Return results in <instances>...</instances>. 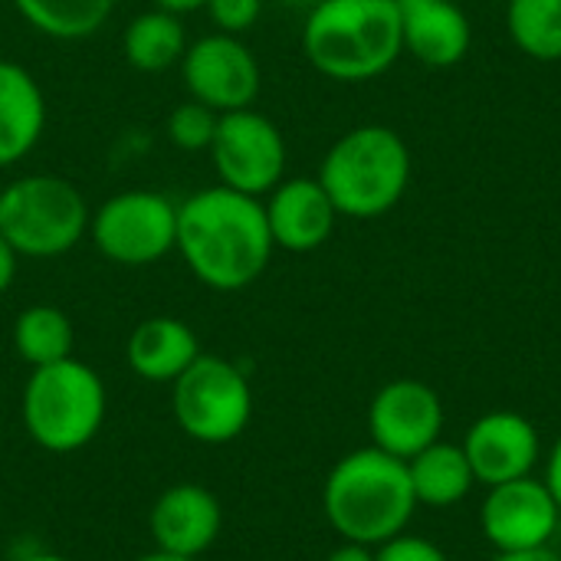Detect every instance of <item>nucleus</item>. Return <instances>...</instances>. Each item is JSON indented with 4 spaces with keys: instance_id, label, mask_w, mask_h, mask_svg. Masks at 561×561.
<instances>
[{
    "instance_id": "nucleus-12",
    "label": "nucleus",
    "mask_w": 561,
    "mask_h": 561,
    "mask_svg": "<svg viewBox=\"0 0 561 561\" xmlns=\"http://www.w3.org/2000/svg\"><path fill=\"white\" fill-rule=\"evenodd\" d=\"M561 510L546 480L523 477L490 486L480 506V529L496 552H526L552 546Z\"/></svg>"
},
{
    "instance_id": "nucleus-3",
    "label": "nucleus",
    "mask_w": 561,
    "mask_h": 561,
    "mask_svg": "<svg viewBox=\"0 0 561 561\" xmlns=\"http://www.w3.org/2000/svg\"><path fill=\"white\" fill-rule=\"evenodd\" d=\"M302 53L335 82L378 79L404 53L398 0H319L302 23Z\"/></svg>"
},
{
    "instance_id": "nucleus-17",
    "label": "nucleus",
    "mask_w": 561,
    "mask_h": 561,
    "mask_svg": "<svg viewBox=\"0 0 561 561\" xmlns=\"http://www.w3.org/2000/svg\"><path fill=\"white\" fill-rule=\"evenodd\" d=\"M201 342L194 329L174 316H151L138 322L125 342V362L128 368L151 385H171L178 381L197 358Z\"/></svg>"
},
{
    "instance_id": "nucleus-4",
    "label": "nucleus",
    "mask_w": 561,
    "mask_h": 561,
    "mask_svg": "<svg viewBox=\"0 0 561 561\" xmlns=\"http://www.w3.org/2000/svg\"><path fill=\"white\" fill-rule=\"evenodd\" d=\"M316 178L339 217L378 220L408 194L411 148L388 125H358L335 138Z\"/></svg>"
},
{
    "instance_id": "nucleus-23",
    "label": "nucleus",
    "mask_w": 561,
    "mask_h": 561,
    "mask_svg": "<svg viewBox=\"0 0 561 561\" xmlns=\"http://www.w3.org/2000/svg\"><path fill=\"white\" fill-rule=\"evenodd\" d=\"M510 39L539 62H561V0H510Z\"/></svg>"
},
{
    "instance_id": "nucleus-29",
    "label": "nucleus",
    "mask_w": 561,
    "mask_h": 561,
    "mask_svg": "<svg viewBox=\"0 0 561 561\" xmlns=\"http://www.w3.org/2000/svg\"><path fill=\"white\" fill-rule=\"evenodd\" d=\"M325 561H375V549L362 542H342L329 552Z\"/></svg>"
},
{
    "instance_id": "nucleus-26",
    "label": "nucleus",
    "mask_w": 561,
    "mask_h": 561,
    "mask_svg": "<svg viewBox=\"0 0 561 561\" xmlns=\"http://www.w3.org/2000/svg\"><path fill=\"white\" fill-rule=\"evenodd\" d=\"M375 561H450L447 552L440 546H434L431 539L424 536H411V533H401L388 542H381L375 549Z\"/></svg>"
},
{
    "instance_id": "nucleus-15",
    "label": "nucleus",
    "mask_w": 561,
    "mask_h": 561,
    "mask_svg": "<svg viewBox=\"0 0 561 561\" xmlns=\"http://www.w3.org/2000/svg\"><path fill=\"white\" fill-rule=\"evenodd\" d=\"M266 224L273 233V243L289 253H312L322 243H329L339 210L329 201L319 178H283L266 204Z\"/></svg>"
},
{
    "instance_id": "nucleus-7",
    "label": "nucleus",
    "mask_w": 561,
    "mask_h": 561,
    "mask_svg": "<svg viewBox=\"0 0 561 561\" xmlns=\"http://www.w3.org/2000/svg\"><path fill=\"white\" fill-rule=\"evenodd\" d=\"M171 414L181 434L194 444H233L253 417L250 378L230 358L201 355L178 381H171Z\"/></svg>"
},
{
    "instance_id": "nucleus-10",
    "label": "nucleus",
    "mask_w": 561,
    "mask_h": 561,
    "mask_svg": "<svg viewBox=\"0 0 561 561\" xmlns=\"http://www.w3.org/2000/svg\"><path fill=\"white\" fill-rule=\"evenodd\" d=\"M181 79L194 102L214 108L217 115L253 108L263 72L253 49L233 33H207L194 39L181 56Z\"/></svg>"
},
{
    "instance_id": "nucleus-25",
    "label": "nucleus",
    "mask_w": 561,
    "mask_h": 561,
    "mask_svg": "<svg viewBox=\"0 0 561 561\" xmlns=\"http://www.w3.org/2000/svg\"><path fill=\"white\" fill-rule=\"evenodd\" d=\"M207 10L220 33L240 36L256 26V20L263 13V0H207Z\"/></svg>"
},
{
    "instance_id": "nucleus-9",
    "label": "nucleus",
    "mask_w": 561,
    "mask_h": 561,
    "mask_svg": "<svg viewBox=\"0 0 561 561\" xmlns=\"http://www.w3.org/2000/svg\"><path fill=\"white\" fill-rule=\"evenodd\" d=\"M210 161L224 187L263 197L286 178V138L279 125L256 112L237 108L224 112L217 122V135L210 141Z\"/></svg>"
},
{
    "instance_id": "nucleus-6",
    "label": "nucleus",
    "mask_w": 561,
    "mask_h": 561,
    "mask_svg": "<svg viewBox=\"0 0 561 561\" xmlns=\"http://www.w3.org/2000/svg\"><path fill=\"white\" fill-rule=\"evenodd\" d=\"M89 204L59 174H26L0 191V233L26 260L69 253L89 233Z\"/></svg>"
},
{
    "instance_id": "nucleus-32",
    "label": "nucleus",
    "mask_w": 561,
    "mask_h": 561,
    "mask_svg": "<svg viewBox=\"0 0 561 561\" xmlns=\"http://www.w3.org/2000/svg\"><path fill=\"white\" fill-rule=\"evenodd\" d=\"M16 561H72V559H66V556H56V552H46V549H36V552H26V556H20Z\"/></svg>"
},
{
    "instance_id": "nucleus-11",
    "label": "nucleus",
    "mask_w": 561,
    "mask_h": 561,
    "mask_svg": "<svg viewBox=\"0 0 561 561\" xmlns=\"http://www.w3.org/2000/svg\"><path fill=\"white\" fill-rule=\"evenodd\" d=\"M444 434V401L417 378H394L381 385L368 404V437L371 447L411 460Z\"/></svg>"
},
{
    "instance_id": "nucleus-28",
    "label": "nucleus",
    "mask_w": 561,
    "mask_h": 561,
    "mask_svg": "<svg viewBox=\"0 0 561 561\" xmlns=\"http://www.w3.org/2000/svg\"><path fill=\"white\" fill-rule=\"evenodd\" d=\"M546 486H549V493L556 496L561 510V434L559 440L552 444V450H549V460H546Z\"/></svg>"
},
{
    "instance_id": "nucleus-27",
    "label": "nucleus",
    "mask_w": 561,
    "mask_h": 561,
    "mask_svg": "<svg viewBox=\"0 0 561 561\" xmlns=\"http://www.w3.org/2000/svg\"><path fill=\"white\" fill-rule=\"evenodd\" d=\"M16 263H20V253L10 247V240L0 233V296L13 286L16 279Z\"/></svg>"
},
{
    "instance_id": "nucleus-21",
    "label": "nucleus",
    "mask_w": 561,
    "mask_h": 561,
    "mask_svg": "<svg viewBox=\"0 0 561 561\" xmlns=\"http://www.w3.org/2000/svg\"><path fill=\"white\" fill-rule=\"evenodd\" d=\"M72 348H76V329L62 309L36 302L13 319V352L23 365L43 368L72 358Z\"/></svg>"
},
{
    "instance_id": "nucleus-30",
    "label": "nucleus",
    "mask_w": 561,
    "mask_h": 561,
    "mask_svg": "<svg viewBox=\"0 0 561 561\" xmlns=\"http://www.w3.org/2000/svg\"><path fill=\"white\" fill-rule=\"evenodd\" d=\"M493 561H561V552H556L552 546H542V549H526V552H496Z\"/></svg>"
},
{
    "instance_id": "nucleus-31",
    "label": "nucleus",
    "mask_w": 561,
    "mask_h": 561,
    "mask_svg": "<svg viewBox=\"0 0 561 561\" xmlns=\"http://www.w3.org/2000/svg\"><path fill=\"white\" fill-rule=\"evenodd\" d=\"M154 7H161V10H168V13L184 16V13H194V10L207 7V0H154Z\"/></svg>"
},
{
    "instance_id": "nucleus-19",
    "label": "nucleus",
    "mask_w": 561,
    "mask_h": 561,
    "mask_svg": "<svg viewBox=\"0 0 561 561\" xmlns=\"http://www.w3.org/2000/svg\"><path fill=\"white\" fill-rule=\"evenodd\" d=\"M408 473H411L417 506H434V510H450L463 503L477 486V477L463 447L447 444V440H437L417 457H411Z\"/></svg>"
},
{
    "instance_id": "nucleus-13",
    "label": "nucleus",
    "mask_w": 561,
    "mask_h": 561,
    "mask_svg": "<svg viewBox=\"0 0 561 561\" xmlns=\"http://www.w3.org/2000/svg\"><path fill=\"white\" fill-rule=\"evenodd\" d=\"M460 447L473 467L477 483L483 486L533 477L542 460V440L536 424L516 411H490L477 417Z\"/></svg>"
},
{
    "instance_id": "nucleus-24",
    "label": "nucleus",
    "mask_w": 561,
    "mask_h": 561,
    "mask_svg": "<svg viewBox=\"0 0 561 561\" xmlns=\"http://www.w3.org/2000/svg\"><path fill=\"white\" fill-rule=\"evenodd\" d=\"M220 115L194 99L174 105L168 115V138L178 151H210V141L217 135Z\"/></svg>"
},
{
    "instance_id": "nucleus-8",
    "label": "nucleus",
    "mask_w": 561,
    "mask_h": 561,
    "mask_svg": "<svg viewBox=\"0 0 561 561\" xmlns=\"http://www.w3.org/2000/svg\"><path fill=\"white\" fill-rule=\"evenodd\" d=\"M92 247L118 266H151L178 243V204L158 191H122L89 217Z\"/></svg>"
},
{
    "instance_id": "nucleus-18",
    "label": "nucleus",
    "mask_w": 561,
    "mask_h": 561,
    "mask_svg": "<svg viewBox=\"0 0 561 561\" xmlns=\"http://www.w3.org/2000/svg\"><path fill=\"white\" fill-rule=\"evenodd\" d=\"M46 131V95L30 69L0 59V168L20 164Z\"/></svg>"
},
{
    "instance_id": "nucleus-1",
    "label": "nucleus",
    "mask_w": 561,
    "mask_h": 561,
    "mask_svg": "<svg viewBox=\"0 0 561 561\" xmlns=\"http://www.w3.org/2000/svg\"><path fill=\"white\" fill-rule=\"evenodd\" d=\"M174 250L207 289L240 293L266 273L276 243L260 197L214 184L178 204Z\"/></svg>"
},
{
    "instance_id": "nucleus-33",
    "label": "nucleus",
    "mask_w": 561,
    "mask_h": 561,
    "mask_svg": "<svg viewBox=\"0 0 561 561\" xmlns=\"http://www.w3.org/2000/svg\"><path fill=\"white\" fill-rule=\"evenodd\" d=\"M135 561H197V559H181V556H168V552H158V549H151L148 556H138Z\"/></svg>"
},
{
    "instance_id": "nucleus-16",
    "label": "nucleus",
    "mask_w": 561,
    "mask_h": 561,
    "mask_svg": "<svg viewBox=\"0 0 561 561\" xmlns=\"http://www.w3.org/2000/svg\"><path fill=\"white\" fill-rule=\"evenodd\" d=\"M404 53L431 69L463 62L473 43L470 16L454 0H398Z\"/></svg>"
},
{
    "instance_id": "nucleus-20",
    "label": "nucleus",
    "mask_w": 561,
    "mask_h": 561,
    "mask_svg": "<svg viewBox=\"0 0 561 561\" xmlns=\"http://www.w3.org/2000/svg\"><path fill=\"white\" fill-rule=\"evenodd\" d=\"M184 49H187V33L181 16L161 7L138 13L122 33V53L128 66H135L138 72H164L174 62H181Z\"/></svg>"
},
{
    "instance_id": "nucleus-2",
    "label": "nucleus",
    "mask_w": 561,
    "mask_h": 561,
    "mask_svg": "<svg viewBox=\"0 0 561 561\" xmlns=\"http://www.w3.org/2000/svg\"><path fill=\"white\" fill-rule=\"evenodd\" d=\"M322 510L342 542L378 549L408 533L417 513L408 463L378 447L345 454L325 477Z\"/></svg>"
},
{
    "instance_id": "nucleus-22",
    "label": "nucleus",
    "mask_w": 561,
    "mask_h": 561,
    "mask_svg": "<svg viewBox=\"0 0 561 561\" xmlns=\"http://www.w3.org/2000/svg\"><path fill=\"white\" fill-rule=\"evenodd\" d=\"M16 13L49 39H85L105 26L115 0H13Z\"/></svg>"
},
{
    "instance_id": "nucleus-14",
    "label": "nucleus",
    "mask_w": 561,
    "mask_h": 561,
    "mask_svg": "<svg viewBox=\"0 0 561 561\" xmlns=\"http://www.w3.org/2000/svg\"><path fill=\"white\" fill-rule=\"evenodd\" d=\"M224 529L220 500L201 483L168 486L148 513V536L158 552L197 559L210 552Z\"/></svg>"
},
{
    "instance_id": "nucleus-5",
    "label": "nucleus",
    "mask_w": 561,
    "mask_h": 561,
    "mask_svg": "<svg viewBox=\"0 0 561 561\" xmlns=\"http://www.w3.org/2000/svg\"><path fill=\"white\" fill-rule=\"evenodd\" d=\"M105 381L79 358L33 368L20 398L23 427L46 454H76L89 447L105 424Z\"/></svg>"
}]
</instances>
